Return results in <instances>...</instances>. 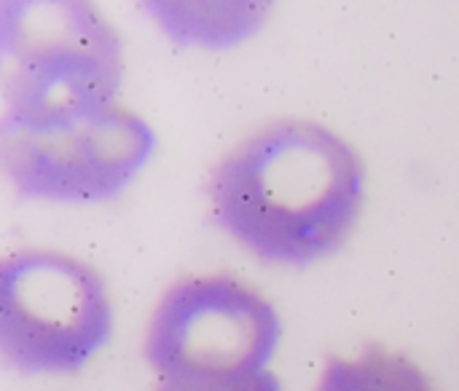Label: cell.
<instances>
[{
  "mask_svg": "<svg viewBox=\"0 0 459 391\" xmlns=\"http://www.w3.org/2000/svg\"><path fill=\"white\" fill-rule=\"evenodd\" d=\"M207 196L215 225L250 255L304 268L350 239L366 201V164L333 129L285 118L229 150Z\"/></svg>",
  "mask_w": 459,
  "mask_h": 391,
  "instance_id": "6da1fadb",
  "label": "cell"
},
{
  "mask_svg": "<svg viewBox=\"0 0 459 391\" xmlns=\"http://www.w3.org/2000/svg\"><path fill=\"white\" fill-rule=\"evenodd\" d=\"M113 336V301L94 266L19 250L0 268V352L19 376L81 373Z\"/></svg>",
  "mask_w": 459,
  "mask_h": 391,
  "instance_id": "3957f363",
  "label": "cell"
},
{
  "mask_svg": "<svg viewBox=\"0 0 459 391\" xmlns=\"http://www.w3.org/2000/svg\"><path fill=\"white\" fill-rule=\"evenodd\" d=\"M153 150L156 132L124 105L35 132L0 129L13 191L46 204H105L134 183Z\"/></svg>",
  "mask_w": 459,
  "mask_h": 391,
  "instance_id": "5b68a950",
  "label": "cell"
},
{
  "mask_svg": "<svg viewBox=\"0 0 459 391\" xmlns=\"http://www.w3.org/2000/svg\"><path fill=\"white\" fill-rule=\"evenodd\" d=\"M153 391H282L274 373L247 378H159Z\"/></svg>",
  "mask_w": 459,
  "mask_h": 391,
  "instance_id": "ba28073f",
  "label": "cell"
},
{
  "mask_svg": "<svg viewBox=\"0 0 459 391\" xmlns=\"http://www.w3.org/2000/svg\"><path fill=\"white\" fill-rule=\"evenodd\" d=\"M315 391H438L430 376L403 354L368 346L358 357H331Z\"/></svg>",
  "mask_w": 459,
  "mask_h": 391,
  "instance_id": "52a82bcc",
  "label": "cell"
},
{
  "mask_svg": "<svg viewBox=\"0 0 459 391\" xmlns=\"http://www.w3.org/2000/svg\"><path fill=\"white\" fill-rule=\"evenodd\" d=\"M148 11L169 38L207 48L234 46L266 19L258 3H151Z\"/></svg>",
  "mask_w": 459,
  "mask_h": 391,
  "instance_id": "8992f818",
  "label": "cell"
},
{
  "mask_svg": "<svg viewBox=\"0 0 459 391\" xmlns=\"http://www.w3.org/2000/svg\"><path fill=\"white\" fill-rule=\"evenodd\" d=\"M124 46L81 0L0 3V129H48L118 105Z\"/></svg>",
  "mask_w": 459,
  "mask_h": 391,
  "instance_id": "7a4b0ae2",
  "label": "cell"
},
{
  "mask_svg": "<svg viewBox=\"0 0 459 391\" xmlns=\"http://www.w3.org/2000/svg\"><path fill=\"white\" fill-rule=\"evenodd\" d=\"M282 341L277 309L229 274L186 276L156 303L143 357L159 378L266 373Z\"/></svg>",
  "mask_w": 459,
  "mask_h": 391,
  "instance_id": "277c9868",
  "label": "cell"
}]
</instances>
